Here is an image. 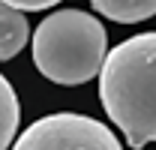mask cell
<instances>
[{
	"mask_svg": "<svg viewBox=\"0 0 156 150\" xmlns=\"http://www.w3.org/2000/svg\"><path fill=\"white\" fill-rule=\"evenodd\" d=\"M99 99L129 147L156 141V33L129 36L105 54Z\"/></svg>",
	"mask_w": 156,
	"mask_h": 150,
	"instance_id": "obj_1",
	"label": "cell"
},
{
	"mask_svg": "<svg viewBox=\"0 0 156 150\" xmlns=\"http://www.w3.org/2000/svg\"><path fill=\"white\" fill-rule=\"evenodd\" d=\"M108 33L102 21L81 9H57L33 30V63L54 84H84L105 63Z\"/></svg>",
	"mask_w": 156,
	"mask_h": 150,
	"instance_id": "obj_2",
	"label": "cell"
},
{
	"mask_svg": "<svg viewBox=\"0 0 156 150\" xmlns=\"http://www.w3.org/2000/svg\"><path fill=\"white\" fill-rule=\"evenodd\" d=\"M12 150H123L114 132L87 114H48L21 132Z\"/></svg>",
	"mask_w": 156,
	"mask_h": 150,
	"instance_id": "obj_3",
	"label": "cell"
},
{
	"mask_svg": "<svg viewBox=\"0 0 156 150\" xmlns=\"http://www.w3.org/2000/svg\"><path fill=\"white\" fill-rule=\"evenodd\" d=\"M30 39V24L24 18V12L0 3V60L15 57Z\"/></svg>",
	"mask_w": 156,
	"mask_h": 150,
	"instance_id": "obj_4",
	"label": "cell"
},
{
	"mask_svg": "<svg viewBox=\"0 0 156 150\" xmlns=\"http://www.w3.org/2000/svg\"><path fill=\"white\" fill-rule=\"evenodd\" d=\"M93 9L117 24H135L156 15V0H90Z\"/></svg>",
	"mask_w": 156,
	"mask_h": 150,
	"instance_id": "obj_5",
	"label": "cell"
},
{
	"mask_svg": "<svg viewBox=\"0 0 156 150\" xmlns=\"http://www.w3.org/2000/svg\"><path fill=\"white\" fill-rule=\"evenodd\" d=\"M18 117H21L18 96L12 90V84L0 75V150H6L9 141L15 138V132H18Z\"/></svg>",
	"mask_w": 156,
	"mask_h": 150,
	"instance_id": "obj_6",
	"label": "cell"
},
{
	"mask_svg": "<svg viewBox=\"0 0 156 150\" xmlns=\"http://www.w3.org/2000/svg\"><path fill=\"white\" fill-rule=\"evenodd\" d=\"M18 12H39V9H48V6H57L60 0H0Z\"/></svg>",
	"mask_w": 156,
	"mask_h": 150,
	"instance_id": "obj_7",
	"label": "cell"
}]
</instances>
